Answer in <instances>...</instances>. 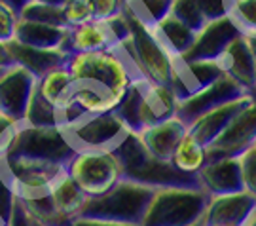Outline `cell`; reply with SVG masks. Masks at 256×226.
<instances>
[{
    "instance_id": "cell-1",
    "label": "cell",
    "mask_w": 256,
    "mask_h": 226,
    "mask_svg": "<svg viewBox=\"0 0 256 226\" xmlns=\"http://www.w3.org/2000/svg\"><path fill=\"white\" fill-rule=\"evenodd\" d=\"M66 69L72 80L70 110L64 114L63 127L80 118L106 114L118 109L131 82L142 78L118 48L97 54L70 55Z\"/></svg>"
},
{
    "instance_id": "cell-2",
    "label": "cell",
    "mask_w": 256,
    "mask_h": 226,
    "mask_svg": "<svg viewBox=\"0 0 256 226\" xmlns=\"http://www.w3.org/2000/svg\"><path fill=\"white\" fill-rule=\"evenodd\" d=\"M122 167V179L138 182L150 188H165V186H194L200 188L196 175H184L176 171L169 162H160L146 152V148L138 141L135 133L128 135L112 148Z\"/></svg>"
},
{
    "instance_id": "cell-3",
    "label": "cell",
    "mask_w": 256,
    "mask_h": 226,
    "mask_svg": "<svg viewBox=\"0 0 256 226\" xmlns=\"http://www.w3.org/2000/svg\"><path fill=\"white\" fill-rule=\"evenodd\" d=\"M178 101L169 86H158L144 78L131 82L126 97L114 110L131 133L176 116Z\"/></svg>"
},
{
    "instance_id": "cell-4",
    "label": "cell",
    "mask_w": 256,
    "mask_h": 226,
    "mask_svg": "<svg viewBox=\"0 0 256 226\" xmlns=\"http://www.w3.org/2000/svg\"><path fill=\"white\" fill-rule=\"evenodd\" d=\"M209 196L194 186L156 188L138 226H192L203 220Z\"/></svg>"
},
{
    "instance_id": "cell-5",
    "label": "cell",
    "mask_w": 256,
    "mask_h": 226,
    "mask_svg": "<svg viewBox=\"0 0 256 226\" xmlns=\"http://www.w3.org/2000/svg\"><path fill=\"white\" fill-rule=\"evenodd\" d=\"M152 194L154 188L150 186L122 179L102 196L86 199L78 217L138 226Z\"/></svg>"
},
{
    "instance_id": "cell-6",
    "label": "cell",
    "mask_w": 256,
    "mask_h": 226,
    "mask_svg": "<svg viewBox=\"0 0 256 226\" xmlns=\"http://www.w3.org/2000/svg\"><path fill=\"white\" fill-rule=\"evenodd\" d=\"M0 167L12 194L21 203L48 198L55 182L66 173L64 165L27 156H6L0 160Z\"/></svg>"
},
{
    "instance_id": "cell-7",
    "label": "cell",
    "mask_w": 256,
    "mask_h": 226,
    "mask_svg": "<svg viewBox=\"0 0 256 226\" xmlns=\"http://www.w3.org/2000/svg\"><path fill=\"white\" fill-rule=\"evenodd\" d=\"M124 18L128 21L129 37L118 46L120 54L128 59L138 76H142L144 80L158 86H169L173 59L160 46L150 29L142 27L126 14Z\"/></svg>"
},
{
    "instance_id": "cell-8",
    "label": "cell",
    "mask_w": 256,
    "mask_h": 226,
    "mask_svg": "<svg viewBox=\"0 0 256 226\" xmlns=\"http://www.w3.org/2000/svg\"><path fill=\"white\" fill-rule=\"evenodd\" d=\"M64 171L88 198L102 196L122 181V167L112 150H76Z\"/></svg>"
},
{
    "instance_id": "cell-9",
    "label": "cell",
    "mask_w": 256,
    "mask_h": 226,
    "mask_svg": "<svg viewBox=\"0 0 256 226\" xmlns=\"http://www.w3.org/2000/svg\"><path fill=\"white\" fill-rule=\"evenodd\" d=\"M129 37L128 21L124 14L110 21H90L86 25L66 29L61 52L66 57L82 54H97L118 48Z\"/></svg>"
},
{
    "instance_id": "cell-10",
    "label": "cell",
    "mask_w": 256,
    "mask_h": 226,
    "mask_svg": "<svg viewBox=\"0 0 256 226\" xmlns=\"http://www.w3.org/2000/svg\"><path fill=\"white\" fill-rule=\"evenodd\" d=\"M61 129L74 150H112L129 133L116 112L80 118Z\"/></svg>"
},
{
    "instance_id": "cell-11",
    "label": "cell",
    "mask_w": 256,
    "mask_h": 226,
    "mask_svg": "<svg viewBox=\"0 0 256 226\" xmlns=\"http://www.w3.org/2000/svg\"><path fill=\"white\" fill-rule=\"evenodd\" d=\"M74 152L76 150L68 143L61 127L36 129V127L23 126L8 156H27V158L66 165Z\"/></svg>"
},
{
    "instance_id": "cell-12",
    "label": "cell",
    "mask_w": 256,
    "mask_h": 226,
    "mask_svg": "<svg viewBox=\"0 0 256 226\" xmlns=\"http://www.w3.org/2000/svg\"><path fill=\"white\" fill-rule=\"evenodd\" d=\"M256 141V99H252L230 126L207 146V162L218 158H238Z\"/></svg>"
},
{
    "instance_id": "cell-13",
    "label": "cell",
    "mask_w": 256,
    "mask_h": 226,
    "mask_svg": "<svg viewBox=\"0 0 256 226\" xmlns=\"http://www.w3.org/2000/svg\"><path fill=\"white\" fill-rule=\"evenodd\" d=\"M222 76L224 74L220 71L218 61H188L178 57L173 59L169 88L180 103L205 91Z\"/></svg>"
},
{
    "instance_id": "cell-14",
    "label": "cell",
    "mask_w": 256,
    "mask_h": 226,
    "mask_svg": "<svg viewBox=\"0 0 256 226\" xmlns=\"http://www.w3.org/2000/svg\"><path fill=\"white\" fill-rule=\"evenodd\" d=\"M38 78L27 69L12 63L0 71V112L23 124V116Z\"/></svg>"
},
{
    "instance_id": "cell-15",
    "label": "cell",
    "mask_w": 256,
    "mask_h": 226,
    "mask_svg": "<svg viewBox=\"0 0 256 226\" xmlns=\"http://www.w3.org/2000/svg\"><path fill=\"white\" fill-rule=\"evenodd\" d=\"M222 74L232 80L245 95L256 99V63L245 37H238L218 57Z\"/></svg>"
},
{
    "instance_id": "cell-16",
    "label": "cell",
    "mask_w": 256,
    "mask_h": 226,
    "mask_svg": "<svg viewBox=\"0 0 256 226\" xmlns=\"http://www.w3.org/2000/svg\"><path fill=\"white\" fill-rule=\"evenodd\" d=\"M256 211V198L248 192H234L209 198L203 224L205 226H245Z\"/></svg>"
},
{
    "instance_id": "cell-17",
    "label": "cell",
    "mask_w": 256,
    "mask_h": 226,
    "mask_svg": "<svg viewBox=\"0 0 256 226\" xmlns=\"http://www.w3.org/2000/svg\"><path fill=\"white\" fill-rule=\"evenodd\" d=\"M241 37L236 25L232 23V19L220 18L216 21H210L205 27L196 33L192 48L188 50V54L182 55V59L188 61H218L222 52L230 46L232 40Z\"/></svg>"
},
{
    "instance_id": "cell-18",
    "label": "cell",
    "mask_w": 256,
    "mask_h": 226,
    "mask_svg": "<svg viewBox=\"0 0 256 226\" xmlns=\"http://www.w3.org/2000/svg\"><path fill=\"white\" fill-rule=\"evenodd\" d=\"M200 188L209 196H224L243 190L241 169L238 158H218L205 162L202 169L196 175Z\"/></svg>"
},
{
    "instance_id": "cell-19",
    "label": "cell",
    "mask_w": 256,
    "mask_h": 226,
    "mask_svg": "<svg viewBox=\"0 0 256 226\" xmlns=\"http://www.w3.org/2000/svg\"><path fill=\"white\" fill-rule=\"evenodd\" d=\"M239 97H245V93L239 90L232 80H228L226 76H222L218 82H214L205 91L194 95L190 99L180 101L178 103V109H176V116L188 126L198 116H202L205 112L216 109V107L228 103V101L239 99Z\"/></svg>"
},
{
    "instance_id": "cell-20",
    "label": "cell",
    "mask_w": 256,
    "mask_h": 226,
    "mask_svg": "<svg viewBox=\"0 0 256 226\" xmlns=\"http://www.w3.org/2000/svg\"><path fill=\"white\" fill-rule=\"evenodd\" d=\"M252 101V97H239V99L228 101L224 105H220L216 109L205 112L202 116H198L194 122L188 124V133L198 141L202 143L205 148L216 141V137L230 126V122L238 116L241 110L247 107L248 103Z\"/></svg>"
},
{
    "instance_id": "cell-21",
    "label": "cell",
    "mask_w": 256,
    "mask_h": 226,
    "mask_svg": "<svg viewBox=\"0 0 256 226\" xmlns=\"http://www.w3.org/2000/svg\"><path fill=\"white\" fill-rule=\"evenodd\" d=\"M186 131H188V126L178 116H173L152 127H146L135 135L138 137V141L142 143V146L146 148V152L152 158L160 160V162L171 163L174 148L182 141Z\"/></svg>"
},
{
    "instance_id": "cell-22",
    "label": "cell",
    "mask_w": 256,
    "mask_h": 226,
    "mask_svg": "<svg viewBox=\"0 0 256 226\" xmlns=\"http://www.w3.org/2000/svg\"><path fill=\"white\" fill-rule=\"evenodd\" d=\"M171 16L182 21L194 33H200L207 23L226 18V0H173Z\"/></svg>"
},
{
    "instance_id": "cell-23",
    "label": "cell",
    "mask_w": 256,
    "mask_h": 226,
    "mask_svg": "<svg viewBox=\"0 0 256 226\" xmlns=\"http://www.w3.org/2000/svg\"><path fill=\"white\" fill-rule=\"evenodd\" d=\"M6 48H8V54L12 57V63L27 69L28 73H32L36 78L44 76L48 71H52L55 67L64 65L68 59L61 50H36L30 46L19 44L16 40L8 42Z\"/></svg>"
},
{
    "instance_id": "cell-24",
    "label": "cell",
    "mask_w": 256,
    "mask_h": 226,
    "mask_svg": "<svg viewBox=\"0 0 256 226\" xmlns=\"http://www.w3.org/2000/svg\"><path fill=\"white\" fill-rule=\"evenodd\" d=\"M48 199H50V205H52L55 218H57V226H66L72 218L80 215L88 196L64 173L63 177L55 182V186L52 188Z\"/></svg>"
},
{
    "instance_id": "cell-25",
    "label": "cell",
    "mask_w": 256,
    "mask_h": 226,
    "mask_svg": "<svg viewBox=\"0 0 256 226\" xmlns=\"http://www.w3.org/2000/svg\"><path fill=\"white\" fill-rule=\"evenodd\" d=\"M36 91L46 103H50L55 110L61 112L64 122V114L70 110V93H72V80H70V73L66 65L55 67L52 71H48L44 76H40Z\"/></svg>"
},
{
    "instance_id": "cell-26",
    "label": "cell",
    "mask_w": 256,
    "mask_h": 226,
    "mask_svg": "<svg viewBox=\"0 0 256 226\" xmlns=\"http://www.w3.org/2000/svg\"><path fill=\"white\" fill-rule=\"evenodd\" d=\"M150 31L171 59H178V57L188 54V50L192 48L194 40H196V33L192 29L186 27L182 21H178L171 14L162 19Z\"/></svg>"
},
{
    "instance_id": "cell-27",
    "label": "cell",
    "mask_w": 256,
    "mask_h": 226,
    "mask_svg": "<svg viewBox=\"0 0 256 226\" xmlns=\"http://www.w3.org/2000/svg\"><path fill=\"white\" fill-rule=\"evenodd\" d=\"M64 35H66V29L63 27H52L46 23L19 19L14 40L36 50H61Z\"/></svg>"
},
{
    "instance_id": "cell-28",
    "label": "cell",
    "mask_w": 256,
    "mask_h": 226,
    "mask_svg": "<svg viewBox=\"0 0 256 226\" xmlns=\"http://www.w3.org/2000/svg\"><path fill=\"white\" fill-rule=\"evenodd\" d=\"M205 162H207V148L186 131V135L182 137V141L178 143L171 156V165L184 175H198Z\"/></svg>"
},
{
    "instance_id": "cell-29",
    "label": "cell",
    "mask_w": 256,
    "mask_h": 226,
    "mask_svg": "<svg viewBox=\"0 0 256 226\" xmlns=\"http://www.w3.org/2000/svg\"><path fill=\"white\" fill-rule=\"evenodd\" d=\"M173 0H126L124 14L135 19L142 27H156L164 18L169 16Z\"/></svg>"
},
{
    "instance_id": "cell-30",
    "label": "cell",
    "mask_w": 256,
    "mask_h": 226,
    "mask_svg": "<svg viewBox=\"0 0 256 226\" xmlns=\"http://www.w3.org/2000/svg\"><path fill=\"white\" fill-rule=\"evenodd\" d=\"M23 126L36 127V129L63 127V116L59 110H55L50 103L42 99L40 93L34 90L27 105V110H25V116H23Z\"/></svg>"
},
{
    "instance_id": "cell-31",
    "label": "cell",
    "mask_w": 256,
    "mask_h": 226,
    "mask_svg": "<svg viewBox=\"0 0 256 226\" xmlns=\"http://www.w3.org/2000/svg\"><path fill=\"white\" fill-rule=\"evenodd\" d=\"M226 14L241 37H254L256 0H226Z\"/></svg>"
},
{
    "instance_id": "cell-32",
    "label": "cell",
    "mask_w": 256,
    "mask_h": 226,
    "mask_svg": "<svg viewBox=\"0 0 256 226\" xmlns=\"http://www.w3.org/2000/svg\"><path fill=\"white\" fill-rule=\"evenodd\" d=\"M19 19H27V21H36V23H46L52 27H64L61 8H52L36 2H28L25 8L19 12Z\"/></svg>"
},
{
    "instance_id": "cell-33",
    "label": "cell",
    "mask_w": 256,
    "mask_h": 226,
    "mask_svg": "<svg viewBox=\"0 0 256 226\" xmlns=\"http://www.w3.org/2000/svg\"><path fill=\"white\" fill-rule=\"evenodd\" d=\"M61 16L66 29H74L93 21L92 10L88 6V0H66L61 6Z\"/></svg>"
},
{
    "instance_id": "cell-34",
    "label": "cell",
    "mask_w": 256,
    "mask_h": 226,
    "mask_svg": "<svg viewBox=\"0 0 256 226\" xmlns=\"http://www.w3.org/2000/svg\"><path fill=\"white\" fill-rule=\"evenodd\" d=\"M238 160L243 190L248 192L252 198H256V143H252L243 154H239Z\"/></svg>"
},
{
    "instance_id": "cell-35",
    "label": "cell",
    "mask_w": 256,
    "mask_h": 226,
    "mask_svg": "<svg viewBox=\"0 0 256 226\" xmlns=\"http://www.w3.org/2000/svg\"><path fill=\"white\" fill-rule=\"evenodd\" d=\"M21 127H23L21 122L0 112V160H4L10 154L19 131H21Z\"/></svg>"
},
{
    "instance_id": "cell-36",
    "label": "cell",
    "mask_w": 256,
    "mask_h": 226,
    "mask_svg": "<svg viewBox=\"0 0 256 226\" xmlns=\"http://www.w3.org/2000/svg\"><path fill=\"white\" fill-rule=\"evenodd\" d=\"M93 21H110L124 14L126 0H88Z\"/></svg>"
},
{
    "instance_id": "cell-37",
    "label": "cell",
    "mask_w": 256,
    "mask_h": 226,
    "mask_svg": "<svg viewBox=\"0 0 256 226\" xmlns=\"http://www.w3.org/2000/svg\"><path fill=\"white\" fill-rule=\"evenodd\" d=\"M19 23V14L12 10L8 4L0 0V42L8 44L16 37V27Z\"/></svg>"
},
{
    "instance_id": "cell-38",
    "label": "cell",
    "mask_w": 256,
    "mask_h": 226,
    "mask_svg": "<svg viewBox=\"0 0 256 226\" xmlns=\"http://www.w3.org/2000/svg\"><path fill=\"white\" fill-rule=\"evenodd\" d=\"M6 226H34L32 217L27 213V209L23 207V203L16 199L14 201V207H12V215L8 218V224Z\"/></svg>"
},
{
    "instance_id": "cell-39",
    "label": "cell",
    "mask_w": 256,
    "mask_h": 226,
    "mask_svg": "<svg viewBox=\"0 0 256 226\" xmlns=\"http://www.w3.org/2000/svg\"><path fill=\"white\" fill-rule=\"evenodd\" d=\"M66 226H133V224H122V222H108V220H93V218H72Z\"/></svg>"
},
{
    "instance_id": "cell-40",
    "label": "cell",
    "mask_w": 256,
    "mask_h": 226,
    "mask_svg": "<svg viewBox=\"0 0 256 226\" xmlns=\"http://www.w3.org/2000/svg\"><path fill=\"white\" fill-rule=\"evenodd\" d=\"M10 65H12V57L8 54V48H6V44L0 42V71L10 67Z\"/></svg>"
},
{
    "instance_id": "cell-41",
    "label": "cell",
    "mask_w": 256,
    "mask_h": 226,
    "mask_svg": "<svg viewBox=\"0 0 256 226\" xmlns=\"http://www.w3.org/2000/svg\"><path fill=\"white\" fill-rule=\"evenodd\" d=\"M2 2H4V4H8L10 8L16 10V12L19 14V12H21V10L25 8L28 2H30V0H2Z\"/></svg>"
},
{
    "instance_id": "cell-42",
    "label": "cell",
    "mask_w": 256,
    "mask_h": 226,
    "mask_svg": "<svg viewBox=\"0 0 256 226\" xmlns=\"http://www.w3.org/2000/svg\"><path fill=\"white\" fill-rule=\"evenodd\" d=\"M30 2H36V4H44V6H52V8H61L66 0H30Z\"/></svg>"
},
{
    "instance_id": "cell-43",
    "label": "cell",
    "mask_w": 256,
    "mask_h": 226,
    "mask_svg": "<svg viewBox=\"0 0 256 226\" xmlns=\"http://www.w3.org/2000/svg\"><path fill=\"white\" fill-rule=\"evenodd\" d=\"M248 42V48H250V52H252V57H254V63H256V35L254 37H245Z\"/></svg>"
},
{
    "instance_id": "cell-44",
    "label": "cell",
    "mask_w": 256,
    "mask_h": 226,
    "mask_svg": "<svg viewBox=\"0 0 256 226\" xmlns=\"http://www.w3.org/2000/svg\"><path fill=\"white\" fill-rule=\"evenodd\" d=\"M245 226H256V211L250 215V218L247 220V224H245Z\"/></svg>"
},
{
    "instance_id": "cell-45",
    "label": "cell",
    "mask_w": 256,
    "mask_h": 226,
    "mask_svg": "<svg viewBox=\"0 0 256 226\" xmlns=\"http://www.w3.org/2000/svg\"><path fill=\"white\" fill-rule=\"evenodd\" d=\"M192 226H205V224H203V220H200V222H196V224H192Z\"/></svg>"
},
{
    "instance_id": "cell-46",
    "label": "cell",
    "mask_w": 256,
    "mask_h": 226,
    "mask_svg": "<svg viewBox=\"0 0 256 226\" xmlns=\"http://www.w3.org/2000/svg\"><path fill=\"white\" fill-rule=\"evenodd\" d=\"M32 220H34V218H32ZM34 226H46V224H40V222H36V220H34Z\"/></svg>"
},
{
    "instance_id": "cell-47",
    "label": "cell",
    "mask_w": 256,
    "mask_h": 226,
    "mask_svg": "<svg viewBox=\"0 0 256 226\" xmlns=\"http://www.w3.org/2000/svg\"><path fill=\"white\" fill-rule=\"evenodd\" d=\"M0 226H6V224H0Z\"/></svg>"
},
{
    "instance_id": "cell-48",
    "label": "cell",
    "mask_w": 256,
    "mask_h": 226,
    "mask_svg": "<svg viewBox=\"0 0 256 226\" xmlns=\"http://www.w3.org/2000/svg\"><path fill=\"white\" fill-rule=\"evenodd\" d=\"M254 143H256V141H254Z\"/></svg>"
}]
</instances>
